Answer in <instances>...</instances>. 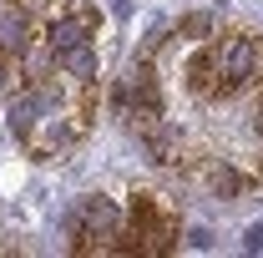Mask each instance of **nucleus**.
Segmentation results:
<instances>
[{
	"label": "nucleus",
	"mask_w": 263,
	"mask_h": 258,
	"mask_svg": "<svg viewBox=\"0 0 263 258\" xmlns=\"http://www.w3.org/2000/svg\"><path fill=\"white\" fill-rule=\"evenodd\" d=\"M213 61H218V76L228 81V91L253 86L258 71H263V31L258 35L238 31V35H228V41H218V46H213Z\"/></svg>",
	"instance_id": "nucleus-1"
},
{
	"label": "nucleus",
	"mask_w": 263,
	"mask_h": 258,
	"mask_svg": "<svg viewBox=\"0 0 263 258\" xmlns=\"http://www.w3.org/2000/svg\"><path fill=\"white\" fill-rule=\"evenodd\" d=\"M187 86H193V97H202V101L233 97V91H228V81L218 76V61H213V46H202V51L193 56V66H187Z\"/></svg>",
	"instance_id": "nucleus-2"
},
{
	"label": "nucleus",
	"mask_w": 263,
	"mask_h": 258,
	"mask_svg": "<svg viewBox=\"0 0 263 258\" xmlns=\"http://www.w3.org/2000/svg\"><path fill=\"white\" fill-rule=\"evenodd\" d=\"M202 182H208L218 197H243L248 188H253V177H243V172L228 167V162H208V167H202Z\"/></svg>",
	"instance_id": "nucleus-3"
},
{
	"label": "nucleus",
	"mask_w": 263,
	"mask_h": 258,
	"mask_svg": "<svg viewBox=\"0 0 263 258\" xmlns=\"http://www.w3.org/2000/svg\"><path fill=\"white\" fill-rule=\"evenodd\" d=\"M26 46H31V21L21 15V5H5V10H0V51L21 56Z\"/></svg>",
	"instance_id": "nucleus-4"
},
{
	"label": "nucleus",
	"mask_w": 263,
	"mask_h": 258,
	"mask_svg": "<svg viewBox=\"0 0 263 258\" xmlns=\"http://www.w3.org/2000/svg\"><path fill=\"white\" fill-rule=\"evenodd\" d=\"M51 66H56V71H71L76 81H91V76H97V46L81 41V46H71V51H56Z\"/></svg>",
	"instance_id": "nucleus-5"
},
{
	"label": "nucleus",
	"mask_w": 263,
	"mask_h": 258,
	"mask_svg": "<svg viewBox=\"0 0 263 258\" xmlns=\"http://www.w3.org/2000/svg\"><path fill=\"white\" fill-rule=\"evenodd\" d=\"M81 41H91V31H86L76 15H51V26H46V46H51V56H56V51H71V46H81Z\"/></svg>",
	"instance_id": "nucleus-6"
},
{
	"label": "nucleus",
	"mask_w": 263,
	"mask_h": 258,
	"mask_svg": "<svg viewBox=\"0 0 263 258\" xmlns=\"http://www.w3.org/2000/svg\"><path fill=\"white\" fill-rule=\"evenodd\" d=\"M213 31H218V15L213 10H193V15L177 21V35H187V41H208Z\"/></svg>",
	"instance_id": "nucleus-7"
},
{
	"label": "nucleus",
	"mask_w": 263,
	"mask_h": 258,
	"mask_svg": "<svg viewBox=\"0 0 263 258\" xmlns=\"http://www.w3.org/2000/svg\"><path fill=\"white\" fill-rule=\"evenodd\" d=\"M76 21H81V26H86L91 35L101 31V10H91V5H81V10H76Z\"/></svg>",
	"instance_id": "nucleus-8"
},
{
	"label": "nucleus",
	"mask_w": 263,
	"mask_h": 258,
	"mask_svg": "<svg viewBox=\"0 0 263 258\" xmlns=\"http://www.w3.org/2000/svg\"><path fill=\"white\" fill-rule=\"evenodd\" d=\"M243 238H248V248H263V223H253L248 233H243Z\"/></svg>",
	"instance_id": "nucleus-9"
},
{
	"label": "nucleus",
	"mask_w": 263,
	"mask_h": 258,
	"mask_svg": "<svg viewBox=\"0 0 263 258\" xmlns=\"http://www.w3.org/2000/svg\"><path fill=\"white\" fill-rule=\"evenodd\" d=\"M5 71H10V51H0V81H5Z\"/></svg>",
	"instance_id": "nucleus-10"
},
{
	"label": "nucleus",
	"mask_w": 263,
	"mask_h": 258,
	"mask_svg": "<svg viewBox=\"0 0 263 258\" xmlns=\"http://www.w3.org/2000/svg\"><path fill=\"white\" fill-rule=\"evenodd\" d=\"M258 91H263V71H258Z\"/></svg>",
	"instance_id": "nucleus-11"
}]
</instances>
